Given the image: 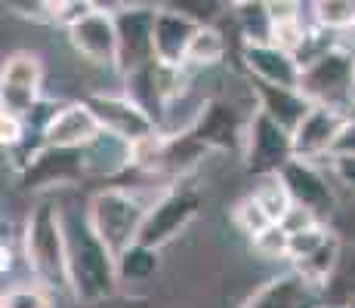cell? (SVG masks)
Wrapping results in <instances>:
<instances>
[{
    "label": "cell",
    "mask_w": 355,
    "mask_h": 308,
    "mask_svg": "<svg viewBox=\"0 0 355 308\" xmlns=\"http://www.w3.org/2000/svg\"><path fill=\"white\" fill-rule=\"evenodd\" d=\"M84 163H80V148H56L40 145L22 167L25 188H50V185H68L84 179Z\"/></svg>",
    "instance_id": "cell-13"
},
{
    "label": "cell",
    "mask_w": 355,
    "mask_h": 308,
    "mask_svg": "<svg viewBox=\"0 0 355 308\" xmlns=\"http://www.w3.org/2000/svg\"><path fill=\"white\" fill-rule=\"evenodd\" d=\"M161 269V250L142 241L130 244L124 253H118V278L121 284H146L158 275Z\"/></svg>",
    "instance_id": "cell-23"
},
{
    "label": "cell",
    "mask_w": 355,
    "mask_h": 308,
    "mask_svg": "<svg viewBox=\"0 0 355 308\" xmlns=\"http://www.w3.org/2000/svg\"><path fill=\"white\" fill-rule=\"evenodd\" d=\"M201 210V194L195 188H173L167 194H161L158 201L148 207L146 222H142L139 241L148 246H167L180 231H186V225L192 222Z\"/></svg>",
    "instance_id": "cell-8"
},
{
    "label": "cell",
    "mask_w": 355,
    "mask_h": 308,
    "mask_svg": "<svg viewBox=\"0 0 355 308\" xmlns=\"http://www.w3.org/2000/svg\"><path fill=\"white\" fill-rule=\"evenodd\" d=\"M226 37L216 25H204V28L195 31L192 44H189L186 53V68H214L226 59Z\"/></svg>",
    "instance_id": "cell-25"
},
{
    "label": "cell",
    "mask_w": 355,
    "mask_h": 308,
    "mask_svg": "<svg viewBox=\"0 0 355 308\" xmlns=\"http://www.w3.org/2000/svg\"><path fill=\"white\" fill-rule=\"evenodd\" d=\"M65 231V262H68V293L74 302L90 308L118 296V256L96 235L87 213L62 207Z\"/></svg>",
    "instance_id": "cell-1"
},
{
    "label": "cell",
    "mask_w": 355,
    "mask_h": 308,
    "mask_svg": "<svg viewBox=\"0 0 355 308\" xmlns=\"http://www.w3.org/2000/svg\"><path fill=\"white\" fill-rule=\"evenodd\" d=\"M257 194V201L266 207V213H269L275 222H282V216L291 210V203H293V197H291V191L284 188V182L278 179V176H266V182L259 185V188L254 191Z\"/></svg>",
    "instance_id": "cell-30"
},
{
    "label": "cell",
    "mask_w": 355,
    "mask_h": 308,
    "mask_svg": "<svg viewBox=\"0 0 355 308\" xmlns=\"http://www.w3.org/2000/svg\"><path fill=\"white\" fill-rule=\"evenodd\" d=\"M266 6H269V16H272L275 25L303 19V6H300V0H266Z\"/></svg>",
    "instance_id": "cell-36"
},
{
    "label": "cell",
    "mask_w": 355,
    "mask_h": 308,
    "mask_svg": "<svg viewBox=\"0 0 355 308\" xmlns=\"http://www.w3.org/2000/svg\"><path fill=\"white\" fill-rule=\"evenodd\" d=\"M278 179L284 182V188L291 191L293 203H303L315 213L322 222L337 216V194L327 185L322 176V170L315 167V161H303V157H293L288 167L278 173Z\"/></svg>",
    "instance_id": "cell-11"
},
{
    "label": "cell",
    "mask_w": 355,
    "mask_h": 308,
    "mask_svg": "<svg viewBox=\"0 0 355 308\" xmlns=\"http://www.w3.org/2000/svg\"><path fill=\"white\" fill-rule=\"evenodd\" d=\"M331 167H334V176H337L349 191H355V154L331 157Z\"/></svg>",
    "instance_id": "cell-37"
},
{
    "label": "cell",
    "mask_w": 355,
    "mask_h": 308,
    "mask_svg": "<svg viewBox=\"0 0 355 308\" xmlns=\"http://www.w3.org/2000/svg\"><path fill=\"white\" fill-rule=\"evenodd\" d=\"M189 129L210 152H238V148H244L248 123L241 120L238 108L229 105L226 99H204L201 111L195 114Z\"/></svg>",
    "instance_id": "cell-10"
},
{
    "label": "cell",
    "mask_w": 355,
    "mask_h": 308,
    "mask_svg": "<svg viewBox=\"0 0 355 308\" xmlns=\"http://www.w3.org/2000/svg\"><path fill=\"white\" fill-rule=\"evenodd\" d=\"M84 3L96 12H118L121 6H127V0H84Z\"/></svg>",
    "instance_id": "cell-39"
},
{
    "label": "cell",
    "mask_w": 355,
    "mask_h": 308,
    "mask_svg": "<svg viewBox=\"0 0 355 308\" xmlns=\"http://www.w3.org/2000/svg\"><path fill=\"white\" fill-rule=\"evenodd\" d=\"M25 262L40 284L68 290L62 210L53 201H40L25 222Z\"/></svg>",
    "instance_id": "cell-2"
},
{
    "label": "cell",
    "mask_w": 355,
    "mask_h": 308,
    "mask_svg": "<svg viewBox=\"0 0 355 308\" xmlns=\"http://www.w3.org/2000/svg\"><path fill=\"white\" fill-rule=\"evenodd\" d=\"M198 28L201 25H195L192 19L161 6L158 19H155V56H158V62H164V65H186L189 44H192Z\"/></svg>",
    "instance_id": "cell-20"
},
{
    "label": "cell",
    "mask_w": 355,
    "mask_h": 308,
    "mask_svg": "<svg viewBox=\"0 0 355 308\" xmlns=\"http://www.w3.org/2000/svg\"><path fill=\"white\" fill-rule=\"evenodd\" d=\"M346 308H355V302H349V305H346Z\"/></svg>",
    "instance_id": "cell-46"
},
{
    "label": "cell",
    "mask_w": 355,
    "mask_h": 308,
    "mask_svg": "<svg viewBox=\"0 0 355 308\" xmlns=\"http://www.w3.org/2000/svg\"><path fill=\"white\" fill-rule=\"evenodd\" d=\"M0 308H53L50 287L46 284H31V287H12L3 293Z\"/></svg>",
    "instance_id": "cell-32"
},
{
    "label": "cell",
    "mask_w": 355,
    "mask_h": 308,
    "mask_svg": "<svg viewBox=\"0 0 355 308\" xmlns=\"http://www.w3.org/2000/svg\"><path fill=\"white\" fill-rule=\"evenodd\" d=\"M80 163H84V173L93 179H114V176L127 173L130 167H136V142L102 127L80 148Z\"/></svg>",
    "instance_id": "cell-14"
},
{
    "label": "cell",
    "mask_w": 355,
    "mask_h": 308,
    "mask_svg": "<svg viewBox=\"0 0 355 308\" xmlns=\"http://www.w3.org/2000/svg\"><path fill=\"white\" fill-rule=\"evenodd\" d=\"M90 308H118V296L108 299V302H99V305H90ZM121 308H142L139 302H130V305H121Z\"/></svg>",
    "instance_id": "cell-41"
},
{
    "label": "cell",
    "mask_w": 355,
    "mask_h": 308,
    "mask_svg": "<svg viewBox=\"0 0 355 308\" xmlns=\"http://www.w3.org/2000/svg\"><path fill=\"white\" fill-rule=\"evenodd\" d=\"M127 3H139V0H127Z\"/></svg>",
    "instance_id": "cell-44"
},
{
    "label": "cell",
    "mask_w": 355,
    "mask_h": 308,
    "mask_svg": "<svg viewBox=\"0 0 355 308\" xmlns=\"http://www.w3.org/2000/svg\"><path fill=\"white\" fill-rule=\"evenodd\" d=\"M340 246H343V237H337V235H331L327 241L318 246V250H312L309 256H303V259H297L293 262V271H300L309 284H315L318 290L324 287V280L331 278V271H334V265H337V256H340Z\"/></svg>",
    "instance_id": "cell-26"
},
{
    "label": "cell",
    "mask_w": 355,
    "mask_h": 308,
    "mask_svg": "<svg viewBox=\"0 0 355 308\" xmlns=\"http://www.w3.org/2000/svg\"><path fill=\"white\" fill-rule=\"evenodd\" d=\"M102 129L96 111L90 108V102H68L59 105V111L53 114V120L44 129V145L56 148H84Z\"/></svg>",
    "instance_id": "cell-18"
},
{
    "label": "cell",
    "mask_w": 355,
    "mask_h": 308,
    "mask_svg": "<svg viewBox=\"0 0 355 308\" xmlns=\"http://www.w3.org/2000/svg\"><path fill=\"white\" fill-rule=\"evenodd\" d=\"M322 299L324 305H337V308L355 302V244L343 241V246H340L337 265H334L331 278L322 287Z\"/></svg>",
    "instance_id": "cell-22"
},
{
    "label": "cell",
    "mask_w": 355,
    "mask_h": 308,
    "mask_svg": "<svg viewBox=\"0 0 355 308\" xmlns=\"http://www.w3.org/2000/svg\"><path fill=\"white\" fill-rule=\"evenodd\" d=\"M331 235L334 231H327L324 222L309 225V228H303V231H293V235H288V259L291 262H297V259L309 256V253L318 250V246H322Z\"/></svg>",
    "instance_id": "cell-31"
},
{
    "label": "cell",
    "mask_w": 355,
    "mask_h": 308,
    "mask_svg": "<svg viewBox=\"0 0 355 308\" xmlns=\"http://www.w3.org/2000/svg\"><path fill=\"white\" fill-rule=\"evenodd\" d=\"M68 44L80 59L102 68H118V25L114 12L90 10L74 25H68Z\"/></svg>",
    "instance_id": "cell-9"
},
{
    "label": "cell",
    "mask_w": 355,
    "mask_h": 308,
    "mask_svg": "<svg viewBox=\"0 0 355 308\" xmlns=\"http://www.w3.org/2000/svg\"><path fill=\"white\" fill-rule=\"evenodd\" d=\"M250 84H254L259 111H266L288 129H297V123L315 105L300 87H278V84H266V80H250Z\"/></svg>",
    "instance_id": "cell-19"
},
{
    "label": "cell",
    "mask_w": 355,
    "mask_h": 308,
    "mask_svg": "<svg viewBox=\"0 0 355 308\" xmlns=\"http://www.w3.org/2000/svg\"><path fill=\"white\" fill-rule=\"evenodd\" d=\"M349 114H355V105H352V108H349Z\"/></svg>",
    "instance_id": "cell-45"
},
{
    "label": "cell",
    "mask_w": 355,
    "mask_h": 308,
    "mask_svg": "<svg viewBox=\"0 0 355 308\" xmlns=\"http://www.w3.org/2000/svg\"><path fill=\"white\" fill-rule=\"evenodd\" d=\"M349 114L331 105H312V111L293 129V152L303 161H324L334 157V145Z\"/></svg>",
    "instance_id": "cell-12"
},
{
    "label": "cell",
    "mask_w": 355,
    "mask_h": 308,
    "mask_svg": "<svg viewBox=\"0 0 355 308\" xmlns=\"http://www.w3.org/2000/svg\"><path fill=\"white\" fill-rule=\"evenodd\" d=\"M28 129H25V120L19 114H0V139H3L6 148H16L19 142H25Z\"/></svg>",
    "instance_id": "cell-35"
},
{
    "label": "cell",
    "mask_w": 355,
    "mask_h": 308,
    "mask_svg": "<svg viewBox=\"0 0 355 308\" xmlns=\"http://www.w3.org/2000/svg\"><path fill=\"white\" fill-rule=\"evenodd\" d=\"M232 3H248V0H232Z\"/></svg>",
    "instance_id": "cell-42"
},
{
    "label": "cell",
    "mask_w": 355,
    "mask_h": 308,
    "mask_svg": "<svg viewBox=\"0 0 355 308\" xmlns=\"http://www.w3.org/2000/svg\"><path fill=\"white\" fill-rule=\"evenodd\" d=\"M241 62L248 68L250 80H266V84H278V87H300V74H303L300 59L284 50V46L272 44V40H266V44H244Z\"/></svg>",
    "instance_id": "cell-16"
},
{
    "label": "cell",
    "mask_w": 355,
    "mask_h": 308,
    "mask_svg": "<svg viewBox=\"0 0 355 308\" xmlns=\"http://www.w3.org/2000/svg\"><path fill=\"white\" fill-rule=\"evenodd\" d=\"M318 305H324L322 290L293 269L266 280L244 302V308H318Z\"/></svg>",
    "instance_id": "cell-17"
},
{
    "label": "cell",
    "mask_w": 355,
    "mask_h": 308,
    "mask_svg": "<svg viewBox=\"0 0 355 308\" xmlns=\"http://www.w3.org/2000/svg\"><path fill=\"white\" fill-rule=\"evenodd\" d=\"M340 154H355V114L346 118L337 145H334V157H340Z\"/></svg>",
    "instance_id": "cell-38"
},
{
    "label": "cell",
    "mask_w": 355,
    "mask_h": 308,
    "mask_svg": "<svg viewBox=\"0 0 355 308\" xmlns=\"http://www.w3.org/2000/svg\"><path fill=\"white\" fill-rule=\"evenodd\" d=\"M340 37H337V44L343 46V50H349V53H355V22L349 25V28H343V31H337Z\"/></svg>",
    "instance_id": "cell-40"
},
{
    "label": "cell",
    "mask_w": 355,
    "mask_h": 308,
    "mask_svg": "<svg viewBox=\"0 0 355 308\" xmlns=\"http://www.w3.org/2000/svg\"><path fill=\"white\" fill-rule=\"evenodd\" d=\"M300 90L315 105H331L349 114V108L355 105V53L337 44L306 62L300 74Z\"/></svg>",
    "instance_id": "cell-4"
},
{
    "label": "cell",
    "mask_w": 355,
    "mask_h": 308,
    "mask_svg": "<svg viewBox=\"0 0 355 308\" xmlns=\"http://www.w3.org/2000/svg\"><path fill=\"white\" fill-rule=\"evenodd\" d=\"M309 12L318 28L343 31L355 22V0H312Z\"/></svg>",
    "instance_id": "cell-28"
},
{
    "label": "cell",
    "mask_w": 355,
    "mask_h": 308,
    "mask_svg": "<svg viewBox=\"0 0 355 308\" xmlns=\"http://www.w3.org/2000/svg\"><path fill=\"white\" fill-rule=\"evenodd\" d=\"M155 19L158 10L142 3H127L114 12V25H118V71L130 74L136 68H146L155 56Z\"/></svg>",
    "instance_id": "cell-6"
},
{
    "label": "cell",
    "mask_w": 355,
    "mask_h": 308,
    "mask_svg": "<svg viewBox=\"0 0 355 308\" xmlns=\"http://www.w3.org/2000/svg\"><path fill=\"white\" fill-rule=\"evenodd\" d=\"M124 93L136 102L139 108H146L148 118L161 127L164 111H167V96H164V84H161V62H152L146 68H136V71L124 74Z\"/></svg>",
    "instance_id": "cell-21"
},
{
    "label": "cell",
    "mask_w": 355,
    "mask_h": 308,
    "mask_svg": "<svg viewBox=\"0 0 355 308\" xmlns=\"http://www.w3.org/2000/svg\"><path fill=\"white\" fill-rule=\"evenodd\" d=\"M322 219H318L315 213H312L309 207H303V203H291V210L282 216V228L288 231V235H293V231H303V228H309V225H318Z\"/></svg>",
    "instance_id": "cell-34"
},
{
    "label": "cell",
    "mask_w": 355,
    "mask_h": 308,
    "mask_svg": "<svg viewBox=\"0 0 355 308\" xmlns=\"http://www.w3.org/2000/svg\"><path fill=\"white\" fill-rule=\"evenodd\" d=\"M232 222H235L238 228L250 237V241H254V237L263 235L269 225H275V219L266 213V207L257 201V194H248V197H241V201L232 207Z\"/></svg>",
    "instance_id": "cell-29"
},
{
    "label": "cell",
    "mask_w": 355,
    "mask_h": 308,
    "mask_svg": "<svg viewBox=\"0 0 355 308\" xmlns=\"http://www.w3.org/2000/svg\"><path fill=\"white\" fill-rule=\"evenodd\" d=\"M146 213L148 207L139 201V194L127 188H102L87 203V219L114 256L139 241Z\"/></svg>",
    "instance_id": "cell-3"
},
{
    "label": "cell",
    "mask_w": 355,
    "mask_h": 308,
    "mask_svg": "<svg viewBox=\"0 0 355 308\" xmlns=\"http://www.w3.org/2000/svg\"><path fill=\"white\" fill-rule=\"evenodd\" d=\"M254 250L259 253V256H266V259H278V256L288 259V231H284L278 222L269 225L263 235L254 237Z\"/></svg>",
    "instance_id": "cell-33"
},
{
    "label": "cell",
    "mask_w": 355,
    "mask_h": 308,
    "mask_svg": "<svg viewBox=\"0 0 355 308\" xmlns=\"http://www.w3.org/2000/svg\"><path fill=\"white\" fill-rule=\"evenodd\" d=\"M40 87H44V62L37 53H10L0 71V108L6 114L25 118L40 102Z\"/></svg>",
    "instance_id": "cell-7"
},
{
    "label": "cell",
    "mask_w": 355,
    "mask_h": 308,
    "mask_svg": "<svg viewBox=\"0 0 355 308\" xmlns=\"http://www.w3.org/2000/svg\"><path fill=\"white\" fill-rule=\"evenodd\" d=\"M232 16H235L238 34L244 37V44H266L272 40L275 22L269 16L266 0H248V3H232Z\"/></svg>",
    "instance_id": "cell-24"
},
{
    "label": "cell",
    "mask_w": 355,
    "mask_h": 308,
    "mask_svg": "<svg viewBox=\"0 0 355 308\" xmlns=\"http://www.w3.org/2000/svg\"><path fill=\"white\" fill-rule=\"evenodd\" d=\"M164 6L204 28V25H220L229 16L232 0H164Z\"/></svg>",
    "instance_id": "cell-27"
},
{
    "label": "cell",
    "mask_w": 355,
    "mask_h": 308,
    "mask_svg": "<svg viewBox=\"0 0 355 308\" xmlns=\"http://www.w3.org/2000/svg\"><path fill=\"white\" fill-rule=\"evenodd\" d=\"M244 167L254 176H278L284 167L297 157L293 152V129L282 127L266 111H257L248 118V133H244Z\"/></svg>",
    "instance_id": "cell-5"
},
{
    "label": "cell",
    "mask_w": 355,
    "mask_h": 308,
    "mask_svg": "<svg viewBox=\"0 0 355 308\" xmlns=\"http://www.w3.org/2000/svg\"><path fill=\"white\" fill-rule=\"evenodd\" d=\"M90 108L96 111L99 123L112 133L124 136L130 142H142L158 133V123L148 118L146 108H139L127 93L121 96H90Z\"/></svg>",
    "instance_id": "cell-15"
},
{
    "label": "cell",
    "mask_w": 355,
    "mask_h": 308,
    "mask_svg": "<svg viewBox=\"0 0 355 308\" xmlns=\"http://www.w3.org/2000/svg\"><path fill=\"white\" fill-rule=\"evenodd\" d=\"M318 308H337V305H318Z\"/></svg>",
    "instance_id": "cell-43"
}]
</instances>
